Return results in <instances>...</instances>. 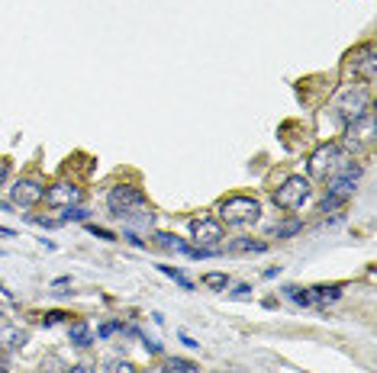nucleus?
<instances>
[{"instance_id": "obj_14", "label": "nucleus", "mask_w": 377, "mask_h": 373, "mask_svg": "<svg viewBox=\"0 0 377 373\" xmlns=\"http://www.w3.org/2000/svg\"><path fill=\"white\" fill-rule=\"evenodd\" d=\"M313 299H320V303H326V299H339L342 296V287H335V283H332V287H313V293H310Z\"/></svg>"}, {"instance_id": "obj_27", "label": "nucleus", "mask_w": 377, "mask_h": 373, "mask_svg": "<svg viewBox=\"0 0 377 373\" xmlns=\"http://www.w3.org/2000/svg\"><path fill=\"white\" fill-rule=\"evenodd\" d=\"M126 242H129L132 248H142V245H145V242L139 238V235H132V232H126Z\"/></svg>"}, {"instance_id": "obj_11", "label": "nucleus", "mask_w": 377, "mask_h": 373, "mask_svg": "<svg viewBox=\"0 0 377 373\" xmlns=\"http://www.w3.org/2000/svg\"><path fill=\"white\" fill-rule=\"evenodd\" d=\"M68 338H71V345H77V347L91 345V328H87V322H75V325L68 328Z\"/></svg>"}, {"instance_id": "obj_21", "label": "nucleus", "mask_w": 377, "mask_h": 373, "mask_svg": "<svg viewBox=\"0 0 377 373\" xmlns=\"http://www.w3.org/2000/svg\"><path fill=\"white\" fill-rule=\"evenodd\" d=\"M104 373H139V370L129 361H110V364H104Z\"/></svg>"}, {"instance_id": "obj_26", "label": "nucleus", "mask_w": 377, "mask_h": 373, "mask_svg": "<svg viewBox=\"0 0 377 373\" xmlns=\"http://www.w3.org/2000/svg\"><path fill=\"white\" fill-rule=\"evenodd\" d=\"M68 373H94V367L91 364H75V367H68Z\"/></svg>"}, {"instance_id": "obj_30", "label": "nucleus", "mask_w": 377, "mask_h": 373, "mask_svg": "<svg viewBox=\"0 0 377 373\" xmlns=\"http://www.w3.org/2000/svg\"><path fill=\"white\" fill-rule=\"evenodd\" d=\"M0 238H13V229H3V225H0Z\"/></svg>"}, {"instance_id": "obj_24", "label": "nucleus", "mask_w": 377, "mask_h": 373, "mask_svg": "<svg viewBox=\"0 0 377 373\" xmlns=\"http://www.w3.org/2000/svg\"><path fill=\"white\" fill-rule=\"evenodd\" d=\"M116 328H123V325H120V322H107V325H100V332H97V335H100V338H110Z\"/></svg>"}, {"instance_id": "obj_13", "label": "nucleus", "mask_w": 377, "mask_h": 373, "mask_svg": "<svg viewBox=\"0 0 377 373\" xmlns=\"http://www.w3.org/2000/svg\"><path fill=\"white\" fill-rule=\"evenodd\" d=\"M165 370L168 373H200L194 361H184V357H168L165 361Z\"/></svg>"}, {"instance_id": "obj_4", "label": "nucleus", "mask_w": 377, "mask_h": 373, "mask_svg": "<svg viewBox=\"0 0 377 373\" xmlns=\"http://www.w3.org/2000/svg\"><path fill=\"white\" fill-rule=\"evenodd\" d=\"M368 106H371L368 90H365V87H349V90L335 100V119H339L342 126H351V122H358L361 116H368Z\"/></svg>"}, {"instance_id": "obj_6", "label": "nucleus", "mask_w": 377, "mask_h": 373, "mask_svg": "<svg viewBox=\"0 0 377 373\" xmlns=\"http://www.w3.org/2000/svg\"><path fill=\"white\" fill-rule=\"evenodd\" d=\"M10 196H13V203L23 206V209H29V206H36L46 200V184L39 178H23L13 184V190H10Z\"/></svg>"}, {"instance_id": "obj_2", "label": "nucleus", "mask_w": 377, "mask_h": 373, "mask_svg": "<svg viewBox=\"0 0 377 373\" xmlns=\"http://www.w3.org/2000/svg\"><path fill=\"white\" fill-rule=\"evenodd\" d=\"M107 206H110V213H113L116 219H126V222H129L132 216L145 209V193L132 184H120L107 193Z\"/></svg>"}, {"instance_id": "obj_23", "label": "nucleus", "mask_w": 377, "mask_h": 373, "mask_svg": "<svg viewBox=\"0 0 377 373\" xmlns=\"http://www.w3.org/2000/svg\"><path fill=\"white\" fill-rule=\"evenodd\" d=\"M87 232L97 235V238H104V242H116V235L110 229H100V225H87Z\"/></svg>"}, {"instance_id": "obj_8", "label": "nucleus", "mask_w": 377, "mask_h": 373, "mask_svg": "<svg viewBox=\"0 0 377 373\" xmlns=\"http://www.w3.org/2000/svg\"><path fill=\"white\" fill-rule=\"evenodd\" d=\"M84 200V190L81 186H75V184H52V186H46V203L48 206H55V209H68V206H77Z\"/></svg>"}, {"instance_id": "obj_7", "label": "nucleus", "mask_w": 377, "mask_h": 373, "mask_svg": "<svg viewBox=\"0 0 377 373\" xmlns=\"http://www.w3.org/2000/svg\"><path fill=\"white\" fill-rule=\"evenodd\" d=\"M342 164V151L335 149V145H322L320 151H313L310 158V178H329V174H335V168Z\"/></svg>"}, {"instance_id": "obj_1", "label": "nucleus", "mask_w": 377, "mask_h": 373, "mask_svg": "<svg viewBox=\"0 0 377 373\" xmlns=\"http://www.w3.org/2000/svg\"><path fill=\"white\" fill-rule=\"evenodd\" d=\"M361 178V164H355V161H345V164H339L335 168V174H329V196H326V203H322V209H335L339 203H345L351 193H355V184H358Z\"/></svg>"}, {"instance_id": "obj_10", "label": "nucleus", "mask_w": 377, "mask_h": 373, "mask_svg": "<svg viewBox=\"0 0 377 373\" xmlns=\"http://www.w3.org/2000/svg\"><path fill=\"white\" fill-rule=\"evenodd\" d=\"M351 68L355 75L365 77V84H374L377 81V58H374V46H365L351 55Z\"/></svg>"}, {"instance_id": "obj_20", "label": "nucleus", "mask_w": 377, "mask_h": 373, "mask_svg": "<svg viewBox=\"0 0 377 373\" xmlns=\"http://www.w3.org/2000/svg\"><path fill=\"white\" fill-rule=\"evenodd\" d=\"M287 296H291L297 306H310V303H313V296L306 293V289H300V287H287Z\"/></svg>"}, {"instance_id": "obj_15", "label": "nucleus", "mask_w": 377, "mask_h": 373, "mask_svg": "<svg viewBox=\"0 0 377 373\" xmlns=\"http://www.w3.org/2000/svg\"><path fill=\"white\" fill-rule=\"evenodd\" d=\"M303 225H300V219H293V222H284V225H274L271 229V238H287V235H297Z\"/></svg>"}, {"instance_id": "obj_18", "label": "nucleus", "mask_w": 377, "mask_h": 373, "mask_svg": "<svg viewBox=\"0 0 377 373\" xmlns=\"http://www.w3.org/2000/svg\"><path fill=\"white\" fill-rule=\"evenodd\" d=\"M158 271H161V274H168L171 280H178V283H181V289H194V283H190V280L184 277V274H181V271H174V267H168V264H158Z\"/></svg>"}, {"instance_id": "obj_3", "label": "nucleus", "mask_w": 377, "mask_h": 373, "mask_svg": "<svg viewBox=\"0 0 377 373\" xmlns=\"http://www.w3.org/2000/svg\"><path fill=\"white\" fill-rule=\"evenodd\" d=\"M258 216H261V203L252 200V196H229L219 203V219L226 225H252L258 222Z\"/></svg>"}, {"instance_id": "obj_17", "label": "nucleus", "mask_w": 377, "mask_h": 373, "mask_svg": "<svg viewBox=\"0 0 377 373\" xmlns=\"http://www.w3.org/2000/svg\"><path fill=\"white\" fill-rule=\"evenodd\" d=\"M87 216H91V213H87V209H81V206H68L65 213H62V222H84Z\"/></svg>"}, {"instance_id": "obj_5", "label": "nucleus", "mask_w": 377, "mask_h": 373, "mask_svg": "<svg viewBox=\"0 0 377 373\" xmlns=\"http://www.w3.org/2000/svg\"><path fill=\"white\" fill-rule=\"evenodd\" d=\"M310 196V180L306 178H287L277 190H274V206L277 209H297L303 200Z\"/></svg>"}, {"instance_id": "obj_9", "label": "nucleus", "mask_w": 377, "mask_h": 373, "mask_svg": "<svg viewBox=\"0 0 377 373\" xmlns=\"http://www.w3.org/2000/svg\"><path fill=\"white\" fill-rule=\"evenodd\" d=\"M190 235H194V242H197L200 248L219 245L223 242V225L213 222V219H194V222H190Z\"/></svg>"}, {"instance_id": "obj_12", "label": "nucleus", "mask_w": 377, "mask_h": 373, "mask_svg": "<svg viewBox=\"0 0 377 373\" xmlns=\"http://www.w3.org/2000/svg\"><path fill=\"white\" fill-rule=\"evenodd\" d=\"M158 238V245L161 248H168V251H178V254H190V248L184 242H181L178 235H168V232H161V235H155Z\"/></svg>"}, {"instance_id": "obj_25", "label": "nucleus", "mask_w": 377, "mask_h": 373, "mask_svg": "<svg viewBox=\"0 0 377 373\" xmlns=\"http://www.w3.org/2000/svg\"><path fill=\"white\" fill-rule=\"evenodd\" d=\"M58 322H65V312H48V316L42 318V325H58Z\"/></svg>"}, {"instance_id": "obj_16", "label": "nucleus", "mask_w": 377, "mask_h": 373, "mask_svg": "<svg viewBox=\"0 0 377 373\" xmlns=\"http://www.w3.org/2000/svg\"><path fill=\"white\" fill-rule=\"evenodd\" d=\"M203 287H210V289H226V287H229V277H226V274H203Z\"/></svg>"}, {"instance_id": "obj_28", "label": "nucleus", "mask_w": 377, "mask_h": 373, "mask_svg": "<svg viewBox=\"0 0 377 373\" xmlns=\"http://www.w3.org/2000/svg\"><path fill=\"white\" fill-rule=\"evenodd\" d=\"M145 351H151V354H161V345H158V341H149V338H145Z\"/></svg>"}, {"instance_id": "obj_19", "label": "nucleus", "mask_w": 377, "mask_h": 373, "mask_svg": "<svg viewBox=\"0 0 377 373\" xmlns=\"http://www.w3.org/2000/svg\"><path fill=\"white\" fill-rule=\"evenodd\" d=\"M42 373H68V367L62 364V357L55 354H48L46 361H42Z\"/></svg>"}, {"instance_id": "obj_29", "label": "nucleus", "mask_w": 377, "mask_h": 373, "mask_svg": "<svg viewBox=\"0 0 377 373\" xmlns=\"http://www.w3.org/2000/svg\"><path fill=\"white\" fill-rule=\"evenodd\" d=\"M7 174H10V164H7V161H0V186H3V180H7Z\"/></svg>"}, {"instance_id": "obj_22", "label": "nucleus", "mask_w": 377, "mask_h": 373, "mask_svg": "<svg viewBox=\"0 0 377 373\" xmlns=\"http://www.w3.org/2000/svg\"><path fill=\"white\" fill-rule=\"evenodd\" d=\"M232 248H236V251H264L268 245L264 242H236Z\"/></svg>"}]
</instances>
